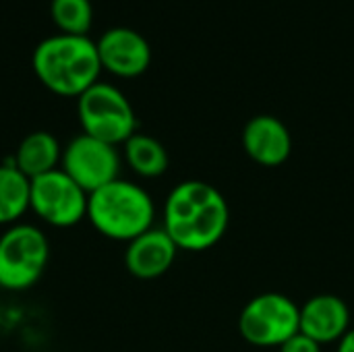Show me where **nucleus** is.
Wrapping results in <instances>:
<instances>
[{"instance_id":"obj_3","label":"nucleus","mask_w":354,"mask_h":352,"mask_svg":"<svg viewBox=\"0 0 354 352\" xmlns=\"http://www.w3.org/2000/svg\"><path fill=\"white\" fill-rule=\"evenodd\" d=\"M87 222L104 239L131 243L139 234L153 228L156 203L141 185L127 178H116L89 193Z\"/></svg>"},{"instance_id":"obj_5","label":"nucleus","mask_w":354,"mask_h":352,"mask_svg":"<svg viewBox=\"0 0 354 352\" xmlns=\"http://www.w3.org/2000/svg\"><path fill=\"white\" fill-rule=\"evenodd\" d=\"M77 118L81 133L122 145L137 133V114L129 98L112 83L97 81L77 98Z\"/></svg>"},{"instance_id":"obj_7","label":"nucleus","mask_w":354,"mask_h":352,"mask_svg":"<svg viewBox=\"0 0 354 352\" xmlns=\"http://www.w3.org/2000/svg\"><path fill=\"white\" fill-rule=\"evenodd\" d=\"M87 201L89 193H85L60 168L31 180L29 212L46 226H77L79 222L87 220Z\"/></svg>"},{"instance_id":"obj_12","label":"nucleus","mask_w":354,"mask_h":352,"mask_svg":"<svg viewBox=\"0 0 354 352\" xmlns=\"http://www.w3.org/2000/svg\"><path fill=\"white\" fill-rule=\"evenodd\" d=\"M351 330V309L336 295H315L301 307V334L315 342H340Z\"/></svg>"},{"instance_id":"obj_14","label":"nucleus","mask_w":354,"mask_h":352,"mask_svg":"<svg viewBox=\"0 0 354 352\" xmlns=\"http://www.w3.org/2000/svg\"><path fill=\"white\" fill-rule=\"evenodd\" d=\"M122 162L141 178H158L168 170L170 158L166 147L151 135L135 133L122 143Z\"/></svg>"},{"instance_id":"obj_8","label":"nucleus","mask_w":354,"mask_h":352,"mask_svg":"<svg viewBox=\"0 0 354 352\" xmlns=\"http://www.w3.org/2000/svg\"><path fill=\"white\" fill-rule=\"evenodd\" d=\"M120 168L122 154L118 147L85 133L75 135L62 147L60 170L68 174L85 193H93L120 178Z\"/></svg>"},{"instance_id":"obj_10","label":"nucleus","mask_w":354,"mask_h":352,"mask_svg":"<svg viewBox=\"0 0 354 352\" xmlns=\"http://www.w3.org/2000/svg\"><path fill=\"white\" fill-rule=\"evenodd\" d=\"M243 147L255 164L276 168L290 158L292 135L280 118L257 114L243 129Z\"/></svg>"},{"instance_id":"obj_18","label":"nucleus","mask_w":354,"mask_h":352,"mask_svg":"<svg viewBox=\"0 0 354 352\" xmlns=\"http://www.w3.org/2000/svg\"><path fill=\"white\" fill-rule=\"evenodd\" d=\"M338 352H354V328H351L346 336L338 342Z\"/></svg>"},{"instance_id":"obj_11","label":"nucleus","mask_w":354,"mask_h":352,"mask_svg":"<svg viewBox=\"0 0 354 352\" xmlns=\"http://www.w3.org/2000/svg\"><path fill=\"white\" fill-rule=\"evenodd\" d=\"M178 247L164 228H149L124 249V268L139 280H156L164 276L176 261Z\"/></svg>"},{"instance_id":"obj_17","label":"nucleus","mask_w":354,"mask_h":352,"mask_svg":"<svg viewBox=\"0 0 354 352\" xmlns=\"http://www.w3.org/2000/svg\"><path fill=\"white\" fill-rule=\"evenodd\" d=\"M280 352H322V344L315 342L313 338L305 336V334H295L288 342H284L280 349Z\"/></svg>"},{"instance_id":"obj_15","label":"nucleus","mask_w":354,"mask_h":352,"mask_svg":"<svg viewBox=\"0 0 354 352\" xmlns=\"http://www.w3.org/2000/svg\"><path fill=\"white\" fill-rule=\"evenodd\" d=\"M31 180L12 164H0V226L8 228L23 222L29 212Z\"/></svg>"},{"instance_id":"obj_6","label":"nucleus","mask_w":354,"mask_h":352,"mask_svg":"<svg viewBox=\"0 0 354 352\" xmlns=\"http://www.w3.org/2000/svg\"><path fill=\"white\" fill-rule=\"evenodd\" d=\"M241 336L259 349H280L301 332V307L282 293L253 297L239 315Z\"/></svg>"},{"instance_id":"obj_1","label":"nucleus","mask_w":354,"mask_h":352,"mask_svg":"<svg viewBox=\"0 0 354 352\" xmlns=\"http://www.w3.org/2000/svg\"><path fill=\"white\" fill-rule=\"evenodd\" d=\"M230 222L226 197L205 180L178 183L164 201L162 228L178 251H207L216 247Z\"/></svg>"},{"instance_id":"obj_16","label":"nucleus","mask_w":354,"mask_h":352,"mask_svg":"<svg viewBox=\"0 0 354 352\" xmlns=\"http://www.w3.org/2000/svg\"><path fill=\"white\" fill-rule=\"evenodd\" d=\"M50 12L60 33L87 35L93 21V6L89 0H52Z\"/></svg>"},{"instance_id":"obj_4","label":"nucleus","mask_w":354,"mask_h":352,"mask_svg":"<svg viewBox=\"0 0 354 352\" xmlns=\"http://www.w3.org/2000/svg\"><path fill=\"white\" fill-rule=\"evenodd\" d=\"M50 263V239L31 222H19L0 234V288L29 290L39 282Z\"/></svg>"},{"instance_id":"obj_9","label":"nucleus","mask_w":354,"mask_h":352,"mask_svg":"<svg viewBox=\"0 0 354 352\" xmlns=\"http://www.w3.org/2000/svg\"><path fill=\"white\" fill-rule=\"evenodd\" d=\"M95 46L102 68L116 77H139L151 64V46L133 27H110L100 35Z\"/></svg>"},{"instance_id":"obj_13","label":"nucleus","mask_w":354,"mask_h":352,"mask_svg":"<svg viewBox=\"0 0 354 352\" xmlns=\"http://www.w3.org/2000/svg\"><path fill=\"white\" fill-rule=\"evenodd\" d=\"M62 145L50 131H31L21 139L12 156V164L29 178H37L60 168Z\"/></svg>"},{"instance_id":"obj_2","label":"nucleus","mask_w":354,"mask_h":352,"mask_svg":"<svg viewBox=\"0 0 354 352\" xmlns=\"http://www.w3.org/2000/svg\"><path fill=\"white\" fill-rule=\"evenodd\" d=\"M35 77L46 89L62 98H79L100 81L102 62L89 35L56 33L41 39L31 56Z\"/></svg>"}]
</instances>
